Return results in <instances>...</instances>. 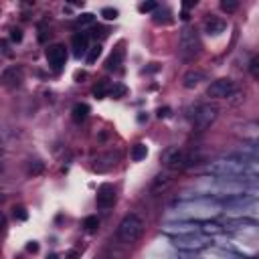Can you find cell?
Wrapping results in <instances>:
<instances>
[{"instance_id":"obj_7","label":"cell","mask_w":259,"mask_h":259,"mask_svg":"<svg viewBox=\"0 0 259 259\" xmlns=\"http://www.w3.org/2000/svg\"><path fill=\"white\" fill-rule=\"evenodd\" d=\"M47 63L51 65L53 71H61L65 61H67V49L63 42H55V45H49L47 47Z\"/></svg>"},{"instance_id":"obj_21","label":"cell","mask_w":259,"mask_h":259,"mask_svg":"<svg viewBox=\"0 0 259 259\" xmlns=\"http://www.w3.org/2000/svg\"><path fill=\"white\" fill-rule=\"evenodd\" d=\"M99 55H101V45L97 42L95 47H91V49L87 51V55H85V59H87V63H89V65H93V63H95V61L99 59Z\"/></svg>"},{"instance_id":"obj_22","label":"cell","mask_w":259,"mask_h":259,"mask_svg":"<svg viewBox=\"0 0 259 259\" xmlns=\"http://www.w3.org/2000/svg\"><path fill=\"white\" fill-rule=\"evenodd\" d=\"M83 227H85L87 233H93V231H97V227H99V219H97V217H87V219L83 221Z\"/></svg>"},{"instance_id":"obj_30","label":"cell","mask_w":259,"mask_h":259,"mask_svg":"<svg viewBox=\"0 0 259 259\" xmlns=\"http://www.w3.org/2000/svg\"><path fill=\"white\" fill-rule=\"evenodd\" d=\"M10 38H12L14 42H20V40H22V30H20V28H12V30H10Z\"/></svg>"},{"instance_id":"obj_33","label":"cell","mask_w":259,"mask_h":259,"mask_svg":"<svg viewBox=\"0 0 259 259\" xmlns=\"http://www.w3.org/2000/svg\"><path fill=\"white\" fill-rule=\"evenodd\" d=\"M40 170H42V164H40V162H36L34 166L30 164V168H28V172H30V174H38Z\"/></svg>"},{"instance_id":"obj_14","label":"cell","mask_w":259,"mask_h":259,"mask_svg":"<svg viewBox=\"0 0 259 259\" xmlns=\"http://www.w3.org/2000/svg\"><path fill=\"white\" fill-rule=\"evenodd\" d=\"M71 45H73L75 57H85L87 51H89V36H87L85 32H77V34H73Z\"/></svg>"},{"instance_id":"obj_36","label":"cell","mask_w":259,"mask_h":259,"mask_svg":"<svg viewBox=\"0 0 259 259\" xmlns=\"http://www.w3.org/2000/svg\"><path fill=\"white\" fill-rule=\"evenodd\" d=\"M2 200H4V192L0 190V202H2Z\"/></svg>"},{"instance_id":"obj_31","label":"cell","mask_w":259,"mask_h":259,"mask_svg":"<svg viewBox=\"0 0 259 259\" xmlns=\"http://www.w3.org/2000/svg\"><path fill=\"white\" fill-rule=\"evenodd\" d=\"M257 63H259V61H257V57H255V59H251V67H249V69H251V75H253V77H259V71H257Z\"/></svg>"},{"instance_id":"obj_12","label":"cell","mask_w":259,"mask_h":259,"mask_svg":"<svg viewBox=\"0 0 259 259\" xmlns=\"http://www.w3.org/2000/svg\"><path fill=\"white\" fill-rule=\"evenodd\" d=\"M119 160V154L117 152H105V154H99L95 160H93V168L97 172H107L111 170Z\"/></svg>"},{"instance_id":"obj_32","label":"cell","mask_w":259,"mask_h":259,"mask_svg":"<svg viewBox=\"0 0 259 259\" xmlns=\"http://www.w3.org/2000/svg\"><path fill=\"white\" fill-rule=\"evenodd\" d=\"M14 217H18L20 221H24V219H26V210H24L22 206H18V208H14Z\"/></svg>"},{"instance_id":"obj_11","label":"cell","mask_w":259,"mask_h":259,"mask_svg":"<svg viewBox=\"0 0 259 259\" xmlns=\"http://www.w3.org/2000/svg\"><path fill=\"white\" fill-rule=\"evenodd\" d=\"M95 202H97L99 208H109V206H113V202H115V190H113V186H111V184H101V186L97 188Z\"/></svg>"},{"instance_id":"obj_27","label":"cell","mask_w":259,"mask_h":259,"mask_svg":"<svg viewBox=\"0 0 259 259\" xmlns=\"http://www.w3.org/2000/svg\"><path fill=\"white\" fill-rule=\"evenodd\" d=\"M138 10L140 12H152V10H156V2H142L138 6Z\"/></svg>"},{"instance_id":"obj_3","label":"cell","mask_w":259,"mask_h":259,"mask_svg":"<svg viewBox=\"0 0 259 259\" xmlns=\"http://www.w3.org/2000/svg\"><path fill=\"white\" fill-rule=\"evenodd\" d=\"M200 51V40H198V34L192 30V28H184L180 32V38H178V57L182 61H192Z\"/></svg>"},{"instance_id":"obj_9","label":"cell","mask_w":259,"mask_h":259,"mask_svg":"<svg viewBox=\"0 0 259 259\" xmlns=\"http://www.w3.org/2000/svg\"><path fill=\"white\" fill-rule=\"evenodd\" d=\"M204 245H206V239H204V237H200V235H194V233H190V235H180V237L176 239V247L186 249V251L202 249Z\"/></svg>"},{"instance_id":"obj_28","label":"cell","mask_w":259,"mask_h":259,"mask_svg":"<svg viewBox=\"0 0 259 259\" xmlns=\"http://www.w3.org/2000/svg\"><path fill=\"white\" fill-rule=\"evenodd\" d=\"M202 231H204V233H219L221 227L214 225V223H204V225H202Z\"/></svg>"},{"instance_id":"obj_2","label":"cell","mask_w":259,"mask_h":259,"mask_svg":"<svg viewBox=\"0 0 259 259\" xmlns=\"http://www.w3.org/2000/svg\"><path fill=\"white\" fill-rule=\"evenodd\" d=\"M196 160H198L196 154L186 152V150H182V148H170V150H166V154H164V164H166V168L172 170V172L182 170V168H190L192 164H196Z\"/></svg>"},{"instance_id":"obj_13","label":"cell","mask_w":259,"mask_h":259,"mask_svg":"<svg viewBox=\"0 0 259 259\" xmlns=\"http://www.w3.org/2000/svg\"><path fill=\"white\" fill-rule=\"evenodd\" d=\"M164 231L166 233H174V235H190V233H196L198 231V225L196 223H166L164 225Z\"/></svg>"},{"instance_id":"obj_5","label":"cell","mask_w":259,"mask_h":259,"mask_svg":"<svg viewBox=\"0 0 259 259\" xmlns=\"http://www.w3.org/2000/svg\"><path fill=\"white\" fill-rule=\"evenodd\" d=\"M176 210H178V214H182V217H212V214L219 212V204H214V202H210V200L198 198V200H194V202H184V204H180Z\"/></svg>"},{"instance_id":"obj_29","label":"cell","mask_w":259,"mask_h":259,"mask_svg":"<svg viewBox=\"0 0 259 259\" xmlns=\"http://www.w3.org/2000/svg\"><path fill=\"white\" fill-rule=\"evenodd\" d=\"M93 18H95V16H93L91 12H85V14H81V16H79V24H91V22H93Z\"/></svg>"},{"instance_id":"obj_37","label":"cell","mask_w":259,"mask_h":259,"mask_svg":"<svg viewBox=\"0 0 259 259\" xmlns=\"http://www.w3.org/2000/svg\"><path fill=\"white\" fill-rule=\"evenodd\" d=\"M2 148H4V144H2V138H0V152H2Z\"/></svg>"},{"instance_id":"obj_25","label":"cell","mask_w":259,"mask_h":259,"mask_svg":"<svg viewBox=\"0 0 259 259\" xmlns=\"http://www.w3.org/2000/svg\"><path fill=\"white\" fill-rule=\"evenodd\" d=\"M107 91H109L107 83H105V81H101V83L93 89V95H95V97H105V95H107Z\"/></svg>"},{"instance_id":"obj_26","label":"cell","mask_w":259,"mask_h":259,"mask_svg":"<svg viewBox=\"0 0 259 259\" xmlns=\"http://www.w3.org/2000/svg\"><path fill=\"white\" fill-rule=\"evenodd\" d=\"M101 16H103L105 20H115V18H117V10H115V8H103V10H101Z\"/></svg>"},{"instance_id":"obj_10","label":"cell","mask_w":259,"mask_h":259,"mask_svg":"<svg viewBox=\"0 0 259 259\" xmlns=\"http://www.w3.org/2000/svg\"><path fill=\"white\" fill-rule=\"evenodd\" d=\"M22 79H24V71H22V67H18V65L8 67V69L0 75V81H2V85H6V87H18V85L22 83Z\"/></svg>"},{"instance_id":"obj_24","label":"cell","mask_w":259,"mask_h":259,"mask_svg":"<svg viewBox=\"0 0 259 259\" xmlns=\"http://www.w3.org/2000/svg\"><path fill=\"white\" fill-rule=\"evenodd\" d=\"M221 8H223L225 12H235V10L239 8V2H237V0H223V2H221Z\"/></svg>"},{"instance_id":"obj_16","label":"cell","mask_w":259,"mask_h":259,"mask_svg":"<svg viewBox=\"0 0 259 259\" xmlns=\"http://www.w3.org/2000/svg\"><path fill=\"white\" fill-rule=\"evenodd\" d=\"M172 174H158L156 178H154V182H152V186H150V192L152 194H162L164 190H168L170 188V184H172Z\"/></svg>"},{"instance_id":"obj_6","label":"cell","mask_w":259,"mask_h":259,"mask_svg":"<svg viewBox=\"0 0 259 259\" xmlns=\"http://www.w3.org/2000/svg\"><path fill=\"white\" fill-rule=\"evenodd\" d=\"M219 115V107L214 103H200L196 109H194V115H192V123L196 130H206Z\"/></svg>"},{"instance_id":"obj_15","label":"cell","mask_w":259,"mask_h":259,"mask_svg":"<svg viewBox=\"0 0 259 259\" xmlns=\"http://www.w3.org/2000/svg\"><path fill=\"white\" fill-rule=\"evenodd\" d=\"M202 81H204V73L198 71V69H190V71H186V73L182 75V85H184L186 89H194V87L200 85Z\"/></svg>"},{"instance_id":"obj_17","label":"cell","mask_w":259,"mask_h":259,"mask_svg":"<svg viewBox=\"0 0 259 259\" xmlns=\"http://www.w3.org/2000/svg\"><path fill=\"white\" fill-rule=\"evenodd\" d=\"M225 28H227V22H225L223 18H217V16H210V18H206V22H204V30H206L208 34H221Z\"/></svg>"},{"instance_id":"obj_1","label":"cell","mask_w":259,"mask_h":259,"mask_svg":"<svg viewBox=\"0 0 259 259\" xmlns=\"http://www.w3.org/2000/svg\"><path fill=\"white\" fill-rule=\"evenodd\" d=\"M142 233H144V221H142L138 214L130 212V214H125V217L119 221L115 235H117V241H119V243H123V245H134V243L142 237Z\"/></svg>"},{"instance_id":"obj_35","label":"cell","mask_w":259,"mask_h":259,"mask_svg":"<svg viewBox=\"0 0 259 259\" xmlns=\"http://www.w3.org/2000/svg\"><path fill=\"white\" fill-rule=\"evenodd\" d=\"M36 249H38V245H36V243H30V245H28V251H36Z\"/></svg>"},{"instance_id":"obj_34","label":"cell","mask_w":259,"mask_h":259,"mask_svg":"<svg viewBox=\"0 0 259 259\" xmlns=\"http://www.w3.org/2000/svg\"><path fill=\"white\" fill-rule=\"evenodd\" d=\"M4 227H6V217H4L2 212H0V233L4 231Z\"/></svg>"},{"instance_id":"obj_18","label":"cell","mask_w":259,"mask_h":259,"mask_svg":"<svg viewBox=\"0 0 259 259\" xmlns=\"http://www.w3.org/2000/svg\"><path fill=\"white\" fill-rule=\"evenodd\" d=\"M87 115H89V105H87V103H77V105L73 107V121H75V123L85 121Z\"/></svg>"},{"instance_id":"obj_8","label":"cell","mask_w":259,"mask_h":259,"mask_svg":"<svg viewBox=\"0 0 259 259\" xmlns=\"http://www.w3.org/2000/svg\"><path fill=\"white\" fill-rule=\"evenodd\" d=\"M233 91H235V83H233V79L223 77V79H217V81H212V83L208 85L206 95L212 97V99H223V97H229Z\"/></svg>"},{"instance_id":"obj_20","label":"cell","mask_w":259,"mask_h":259,"mask_svg":"<svg viewBox=\"0 0 259 259\" xmlns=\"http://www.w3.org/2000/svg\"><path fill=\"white\" fill-rule=\"evenodd\" d=\"M148 156V148L144 146V144H136L134 148H132V160L134 162H140V160H144Z\"/></svg>"},{"instance_id":"obj_19","label":"cell","mask_w":259,"mask_h":259,"mask_svg":"<svg viewBox=\"0 0 259 259\" xmlns=\"http://www.w3.org/2000/svg\"><path fill=\"white\" fill-rule=\"evenodd\" d=\"M121 59H123V49H115V51L109 55V59H107V63H105V69H107V71L117 69L119 63H121Z\"/></svg>"},{"instance_id":"obj_4","label":"cell","mask_w":259,"mask_h":259,"mask_svg":"<svg viewBox=\"0 0 259 259\" xmlns=\"http://www.w3.org/2000/svg\"><path fill=\"white\" fill-rule=\"evenodd\" d=\"M245 162L241 158H225V160H217L214 164H210V172L225 176L227 180H237V176H241L245 172Z\"/></svg>"},{"instance_id":"obj_23","label":"cell","mask_w":259,"mask_h":259,"mask_svg":"<svg viewBox=\"0 0 259 259\" xmlns=\"http://www.w3.org/2000/svg\"><path fill=\"white\" fill-rule=\"evenodd\" d=\"M107 93H109V97H115V99H117V97H123V95H125V87L119 85V83H113Z\"/></svg>"}]
</instances>
